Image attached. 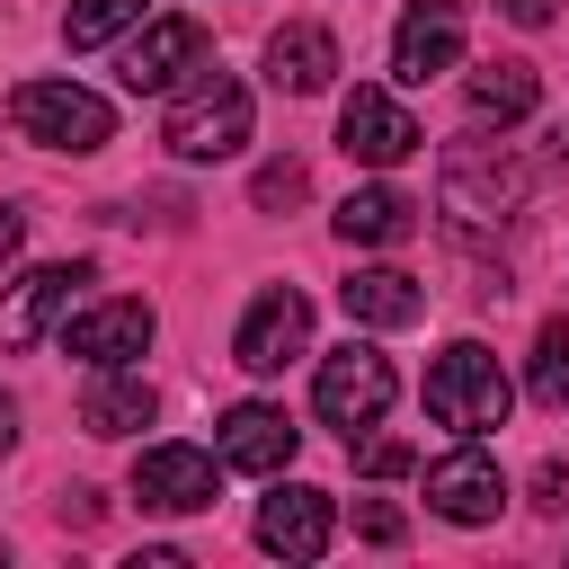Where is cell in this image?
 I'll return each instance as SVG.
<instances>
[{
	"label": "cell",
	"mask_w": 569,
	"mask_h": 569,
	"mask_svg": "<svg viewBox=\"0 0 569 569\" xmlns=\"http://www.w3.org/2000/svg\"><path fill=\"white\" fill-rule=\"evenodd\" d=\"M204 62H213V44H204L196 18H142L133 44H124V89H133V98H169V89H187Z\"/></svg>",
	"instance_id": "cell-7"
},
{
	"label": "cell",
	"mask_w": 569,
	"mask_h": 569,
	"mask_svg": "<svg viewBox=\"0 0 569 569\" xmlns=\"http://www.w3.org/2000/svg\"><path fill=\"white\" fill-rule=\"evenodd\" d=\"M525 391H533L542 409H569V320H542V338H533V373H525Z\"/></svg>",
	"instance_id": "cell-22"
},
{
	"label": "cell",
	"mask_w": 569,
	"mask_h": 569,
	"mask_svg": "<svg viewBox=\"0 0 569 569\" xmlns=\"http://www.w3.org/2000/svg\"><path fill=\"white\" fill-rule=\"evenodd\" d=\"M462 27H471V0H409L400 27H391V71L409 89H427L436 71L462 62Z\"/></svg>",
	"instance_id": "cell-10"
},
{
	"label": "cell",
	"mask_w": 569,
	"mask_h": 569,
	"mask_svg": "<svg viewBox=\"0 0 569 569\" xmlns=\"http://www.w3.org/2000/svg\"><path fill=\"white\" fill-rule=\"evenodd\" d=\"M302 347H311V302H302L293 284H267V293L240 311V329H231V365H240V373H284Z\"/></svg>",
	"instance_id": "cell-8"
},
{
	"label": "cell",
	"mask_w": 569,
	"mask_h": 569,
	"mask_svg": "<svg viewBox=\"0 0 569 569\" xmlns=\"http://www.w3.org/2000/svg\"><path fill=\"white\" fill-rule=\"evenodd\" d=\"M498 9H507L516 27H551V9H560V0H498Z\"/></svg>",
	"instance_id": "cell-27"
},
{
	"label": "cell",
	"mask_w": 569,
	"mask_h": 569,
	"mask_svg": "<svg viewBox=\"0 0 569 569\" xmlns=\"http://www.w3.org/2000/svg\"><path fill=\"white\" fill-rule=\"evenodd\" d=\"M267 80H276L284 98L329 89V80H338V36H329V27H311V18L276 27V36H267Z\"/></svg>",
	"instance_id": "cell-16"
},
{
	"label": "cell",
	"mask_w": 569,
	"mask_h": 569,
	"mask_svg": "<svg viewBox=\"0 0 569 569\" xmlns=\"http://www.w3.org/2000/svg\"><path fill=\"white\" fill-rule=\"evenodd\" d=\"M302 187H311V178H302V160H267V169H258V187H249V196H258V204H267V213H276V204H302Z\"/></svg>",
	"instance_id": "cell-23"
},
{
	"label": "cell",
	"mask_w": 569,
	"mask_h": 569,
	"mask_svg": "<svg viewBox=\"0 0 569 569\" xmlns=\"http://www.w3.org/2000/svg\"><path fill=\"white\" fill-rule=\"evenodd\" d=\"M427 507H436L445 525H489V516L507 507V480H498V462L462 436L445 462H427Z\"/></svg>",
	"instance_id": "cell-13"
},
{
	"label": "cell",
	"mask_w": 569,
	"mask_h": 569,
	"mask_svg": "<svg viewBox=\"0 0 569 569\" xmlns=\"http://www.w3.org/2000/svg\"><path fill=\"white\" fill-rule=\"evenodd\" d=\"M151 382L142 373H124V365H98V382L80 391V427L89 436H133V427H151Z\"/></svg>",
	"instance_id": "cell-18"
},
{
	"label": "cell",
	"mask_w": 569,
	"mask_h": 569,
	"mask_svg": "<svg viewBox=\"0 0 569 569\" xmlns=\"http://www.w3.org/2000/svg\"><path fill=\"white\" fill-rule=\"evenodd\" d=\"M18 445V409H9V391H0V453Z\"/></svg>",
	"instance_id": "cell-29"
},
{
	"label": "cell",
	"mask_w": 569,
	"mask_h": 569,
	"mask_svg": "<svg viewBox=\"0 0 569 569\" xmlns=\"http://www.w3.org/2000/svg\"><path fill=\"white\" fill-rule=\"evenodd\" d=\"M80 293H89V267H80V258H62V267H27V276L0 293V347H44L53 329H71Z\"/></svg>",
	"instance_id": "cell-6"
},
{
	"label": "cell",
	"mask_w": 569,
	"mask_h": 569,
	"mask_svg": "<svg viewBox=\"0 0 569 569\" xmlns=\"http://www.w3.org/2000/svg\"><path fill=\"white\" fill-rule=\"evenodd\" d=\"M525 187H533V169H525L507 142H480V133H462V142L445 151V213H453L462 231H480V222H507V213L525 204Z\"/></svg>",
	"instance_id": "cell-4"
},
{
	"label": "cell",
	"mask_w": 569,
	"mask_h": 569,
	"mask_svg": "<svg viewBox=\"0 0 569 569\" xmlns=\"http://www.w3.org/2000/svg\"><path fill=\"white\" fill-rule=\"evenodd\" d=\"M9 124H18V142L80 160V151H98L116 133V107L98 89H80V80H18L9 89Z\"/></svg>",
	"instance_id": "cell-3"
},
{
	"label": "cell",
	"mask_w": 569,
	"mask_h": 569,
	"mask_svg": "<svg viewBox=\"0 0 569 569\" xmlns=\"http://www.w3.org/2000/svg\"><path fill=\"white\" fill-rule=\"evenodd\" d=\"M62 338H71L80 365H133L151 347V302H133V293L124 302H89V311H71Z\"/></svg>",
	"instance_id": "cell-15"
},
{
	"label": "cell",
	"mask_w": 569,
	"mask_h": 569,
	"mask_svg": "<svg viewBox=\"0 0 569 569\" xmlns=\"http://www.w3.org/2000/svg\"><path fill=\"white\" fill-rule=\"evenodd\" d=\"M213 471H222V453H204V445H151L133 462V498L151 516H196V507H213Z\"/></svg>",
	"instance_id": "cell-12"
},
{
	"label": "cell",
	"mask_w": 569,
	"mask_h": 569,
	"mask_svg": "<svg viewBox=\"0 0 569 569\" xmlns=\"http://www.w3.org/2000/svg\"><path fill=\"white\" fill-rule=\"evenodd\" d=\"M356 471H365V480H400V471H409V445H391V436H365V445H356Z\"/></svg>",
	"instance_id": "cell-24"
},
{
	"label": "cell",
	"mask_w": 569,
	"mask_h": 569,
	"mask_svg": "<svg viewBox=\"0 0 569 569\" xmlns=\"http://www.w3.org/2000/svg\"><path fill=\"white\" fill-rule=\"evenodd\" d=\"M338 302H347L356 329H409V320L427 311V293H418L409 267H356V276L338 284Z\"/></svg>",
	"instance_id": "cell-17"
},
{
	"label": "cell",
	"mask_w": 569,
	"mask_h": 569,
	"mask_svg": "<svg viewBox=\"0 0 569 569\" xmlns=\"http://www.w3.org/2000/svg\"><path fill=\"white\" fill-rule=\"evenodd\" d=\"M507 400H516V382L498 373V356H489L480 338H453V347L427 365V418L453 427V436H489V427H507Z\"/></svg>",
	"instance_id": "cell-2"
},
{
	"label": "cell",
	"mask_w": 569,
	"mask_h": 569,
	"mask_svg": "<svg viewBox=\"0 0 569 569\" xmlns=\"http://www.w3.org/2000/svg\"><path fill=\"white\" fill-rule=\"evenodd\" d=\"M533 507H551V516L569 507V471H560V462H542V471H533Z\"/></svg>",
	"instance_id": "cell-26"
},
{
	"label": "cell",
	"mask_w": 569,
	"mask_h": 569,
	"mask_svg": "<svg viewBox=\"0 0 569 569\" xmlns=\"http://www.w3.org/2000/svg\"><path fill=\"white\" fill-rule=\"evenodd\" d=\"M462 98H471V124H516V116H533L542 80H533V62H480Z\"/></svg>",
	"instance_id": "cell-20"
},
{
	"label": "cell",
	"mask_w": 569,
	"mask_h": 569,
	"mask_svg": "<svg viewBox=\"0 0 569 569\" xmlns=\"http://www.w3.org/2000/svg\"><path fill=\"white\" fill-rule=\"evenodd\" d=\"M329 498L320 489H302V480H284L276 498H258V551H276V560H320L329 551Z\"/></svg>",
	"instance_id": "cell-14"
},
{
	"label": "cell",
	"mask_w": 569,
	"mask_h": 569,
	"mask_svg": "<svg viewBox=\"0 0 569 569\" xmlns=\"http://www.w3.org/2000/svg\"><path fill=\"white\" fill-rule=\"evenodd\" d=\"M418 231V204L400 196V187H356L347 204H338V240L347 249H391V240H409Z\"/></svg>",
	"instance_id": "cell-19"
},
{
	"label": "cell",
	"mask_w": 569,
	"mask_h": 569,
	"mask_svg": "<svg viewBox=\"0 0 569 569\" xmlns=\"http://www.w3.org/2000/svg\"><path fill=\"white\" fill-rule=\"evenodd\" d=\"M391 391H400V373H391V356L382 347H365V338H347V347H329L320 356V382H311V400H320V418L356 445V436H373L382 427V409H391Z\"/></svg>",
	"instance_id": "cell-5"
},
{
	"label": "cell",
	"mask_w": 569,
	"mask_h": 569,
	"mask_svg": "<svg viewBox=\"0 0 569 569\" xmlns=\"http://www.w3.org/2000/svg\"><path fill=\"white\" fill-rule=\"evenodd\" d=\"M160 142H169L178 160H231V151L249 142V89H240L231 71H213V62H204L187 89H169Z\"/></svg>",
	"instance_id": "cell-1"
},
{
	"label": "cell",
	"mask_w": 569,
	"mask_h": 569,
	"mask_svg": "<svg viewBox=\"0 0 569 569\" xmlns=\"http://www.w3.org/2000/svg\"><path fill=\"white\" fill-rule=\"evenodd\" d=\"M418 142H427V133H418V116H409L391 89H347V107H338V151H347L356 169H400Z\"/></svg>",
	"instance_id": "cell-9"
},
{
	"label": "cell",
	"mask_w": 569,
	"mask_h": 569,
	"mask_svg": "<svg viewBox=\"0 0 569 569\" xmlns=\"http://www.w3.org/2000/svg\"><path fill=\"white\" fill-rule=\"evenodd\" d=\"M18 240H27V213H9V204H0V267L18 258Z\"/></svg>",
	"instance_id": "cell-28"
},
{
	"label": "cell",
	"mask_w": 569,
	"mask_h": 569,
	"mask_svg": "<svg viewBox=\"0 0 569 569\" xmlns=\"http://www.w3.org/2000/svg\"><path fill=\"white\" fill-rule=\"evenodd\" d=\"M356 533H365V542H400V507L365 498V507H356Z\"/></svg>",
	"instance_id": "cell-25"
},
{
	"label": "cell",
	"mask_w": 569,
	"mask_h": 569,
	"mask_svg": "<svg viewBox=\"0 0 569 569\" xmlns=\"http://www.w3.org/2000/svg\"><path fill=\"white\" fill-rule=\"evenodd\" d=\"M142 18H151V0H71V18H62V44H71V53H98V44L133 36Z\"/></svg>",
	"instance_id": "cell-21"
},
{
	"label": "cell",
	"mask_w": 569,
	"mask_h": 569,
	"mask_svg": "<svg viewBox=\"0 0 569 569\" xmlns=\"http://www.w3.org/2000/svg\"><path fill=\"white\" fill-rule=\"evenodd\" d=\"M213 453H222V471H258V480H276V471L302 453V427H293L276 400H240V409H222Z\"/></svg>",
	"instance_id": "cell-11"
}]
</instances>
